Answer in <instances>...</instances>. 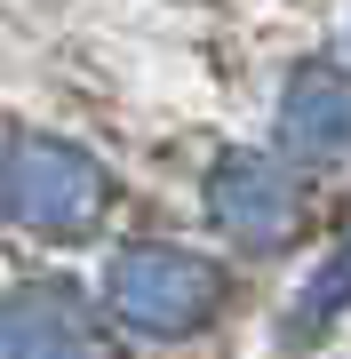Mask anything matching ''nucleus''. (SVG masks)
Masks as SVG:
<instances>
[{
    "mask_svg": "<svg viewBox=\"0 0 351 359\" xmlns=\"http://www.w3.org/2000/svg\"><path fill=\"white\" fill-rule=\"evenodd\" d=\"M0 359H112V344L64 280H16L0 295Z\"/></svg>",
    "mask_w": 351,
    "mask_h": 359,
    "instance_id": "5",
    "label": "nucleus"
},
{
    "mask_svg": "<svg viewBox=\"0 0 351 359\" xmlns=\"http://www.w3.org/2000/svg\"><path fill=\"white\" fill-rule=\"evenodd\" d=\"M272 152L296 168H343L351 160V65L303 56L287 65L272 96Z\"/></svg>",
    "mask_w": 351,
    "mask_h": 359,
    "instance_id": "4",
    "label": "nucleus"
},
{
    "mask_svg": "<svg viewBox=\"0 0 351 359\" xmlns=\"http://www.w3.org/2000/svg\"><path fill=\"white\" fill-rule=\"evenodd\" d=\"M336 311H351V231L312 264V280H303V295H296V320H303V327L336 320Z\"/></svg>",
    "mask_w": 351,
    "mask_h": 359,
    "instance_id": "6",
    "label": "nucleus"
},
{
    "mask_svg": "<svg viewBox=\"0 0 351 359\" xmlns=\"http://www.w3.org/2000/svg\"><path fill=\"white\" fill-rule=\"evenodd\" d=\"M0 216L40 240H88L112 224V168L80 136L8 120L0 128Z\"/></svg>",
    "mask_w": 351,
    "mask_h": 359,
    "instance_id": "1",
    "label": "nucleus"
},
{
    "mask_svg": "<svg viewBox=\"0 0 351 359\" xmlns=\"http://www.w3.org/2000/svg\"><path fill=\"white\" fill-rule=\"evenodd\" d=\"M200 208L223 240L256 248V256H280L287 240L312 216V192H303V168L280 160V152H256V144H232V152L208 160L200 176Z\"/></svg>",
    "mask_w": 351,
    "mask_h": 359,
    "instance_id": "3",
    "label": "nucleus"
},
{
    "mask_svg": "<svg viewBox=\"0 0 351 359\" xmlns=\"http://www.w3.org/2000/svg\"><path fill=\"white\" fill-rule=\"evenodd\" d=\"M223 295H232L223 264L200 256V248H176V240H136L104 264V311L120 327L152 335V344H184V335L216 327Z\"/></svg>",
    "mask_w": 351,
    "mask_h": 359,
    "instance_id": "2",
    "label": "nucleus"
}]
</instances>
